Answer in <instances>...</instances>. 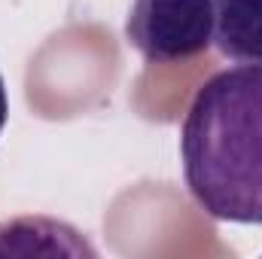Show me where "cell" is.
Instances as JSON below:
<instances>
[{
    "instance_id": "1",
    "label": "cell",
    "mask_w": 262,
    "mask_h": 259,
    "mask_svg": "<svg viewBox=\"0 0 262 259\" xmlns=\"http://www.w3.org/2000/svg\"><path fill=\"white\" fill-rule=\"evenodd\" d=\"M183 177L213 220L262 226V64L201 82L180 128Z\"/></svg>"
},
{
    "instance_id": "2",
    "label": "cell",
    "mask_w": 262,
    "mask_h": 259,
    "mask_svg": "<svg viewBox=\"0 0 262 259\" xmlns=\"http://www.w3.org/2000/svg\"><path fill=\"white\" fill-rule=\"evenodd\" d=\"M213 28L216 0H134L125 37L149 64H177L207 52Z\"/></svg>"
},
{
    "instance_id": "3",
    "label": "cell",
    "mask_w": 262,
    "mask_h": 259,
    "mask_svg": "<svg viewBox=\"0 0 262 259\" xmlns=\"http://www.w3.org/2000/svg\"><path fill=\"white\" fill-rule=\"evenodd\" d=\"M213 43L229 61L262 64V0H216Z\"/></svg>"
},
{
    "instance_id": "4",
    "label": "cell",
    "mask_w": 262,
    "mask_h": 259,
    "mask_svg": "<svg viewBox=\"0 0 262 259\" xmlns=\"http://www.w3.org/2000/svg\"><path fill=\"white\" fill-rule=\"evenodd\" d=\"M6 119H9V98H6V82L0 76V131L6 125Z\"/></svg>"
}]
</instances>
